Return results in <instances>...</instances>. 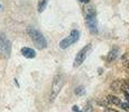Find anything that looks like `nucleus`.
<instances>
[{
	"instance_id": "ddd939ff",
	"label": "nucleus",
	"mask_w": 129,
	"mask_h": 112,
	"mask_svg": "<svg viewBox=\"0 0 129 112\" xmlns=\"http://www.w3.org/2000/svg\"><path fill=\"white\" fill-rule=\"evenodd\" d=\"M121 108L123 109V110H129V103L128 102H123V103H120Z\"/></svg>"
},
{
	"instance_id": "dca6fc26",
	"label": "nucleus",
	"mask_w": 129,
	"mask_h": 112,
	"mask_svg": "<svg viewBox=\"0 0 129 112\" xmlns=\"http://www.w3.org/2000/svg\"><path fill=\"white\" fill-rule=\"evenodd\" d=\"M80 1H82V2H89V0H80Z\"/></svg>"
},
{
	"instance_id": "4468645a",
	"label": "nucleus",
	"mask_w": 129,
	"mask_h": 112,
	"mask_svg": "<svg viewBox=\"0 0 129 112\" xmlns=\"http://www.w3.org/2000/svg\"><path fill=\"white\" fill-rule=\"evenodd\" d=\"M122 91H123V94H125V98L127 99V101L129 103V91L128 90H122Z\"/></svg>"
},
{
	"instance_id": "2eb2a0df",
	"label": "nucleus",
	"mask_w": 129,
	"mask_h": 112,
	"mask_svg": "<svg viewBox=\"0 0 129 112\" xmlns=\"http://www.w3.org/2000/svg\"><path fill=\"white\" fill-rule=\"evenodd\" d=\"M72 110H73L74 112H79V106L78 105H74L73 108H72Z\"/></svg>"
},
{
	"instance_id": "0eeeda50",
	"label": "nucleus",
	"mask_w": 129,
	"mask_h": 112,
	"mask_svg": "<svg viewBox=\"0 0 129 112\" xmlns=\"http://www.w3.org/2000/svg\"><path fill=\"white\" fill-rule=\"evenodd\" d=\"M20 52L23 54V56L26 57V58H34L36 56V52L33 48H29V47H23Z\"/></svg>"
},
{
	"instance_id": "f257e3e1",
	"label": "nucleus",
	"mask_w": 129,
	"mask_h": 112,
	"mask_svg": "<svg viewBox=\"0 0 129 112\" xmlns=\"http://www.w3.org/2000/svg\"><path fill=\"white\" fill-rule=\"evenodd\" d=\"M27 33L30 36L31 41H33L34 45L37 47L38 49H44L47 47V41L44 37V35L38 30V29L34 28V27H29L27 29Z\"/></svg>"
},
{
	"instance_id": "9b49d317",
	"label": "nucleus",
	"mask_w": 129,
	"mask_h": 112,
	"mask_svg": "<svg viewBox=\"0 0 129 112\" xmlns=\"http://www.w3.org/2000/svg\"><path fill=\"white\" fill-rule=\"evenodd\" d=\"M47 2H48V0H41L38 4V12H43L45 10L46 6H47Z\"/></svg>"
},
{
	"instance_id": "f3484780",
	"label": "nucleus",
	"mask_w": 129,
	"mask_h": 112,
	"mask_svg": "<svg viewBox=\"0 0 129 112\" xmlns=\"http://www.w3.org/2000/svg\"><path fill=\"white\" fill-rule=\"evenodd\" d=\"M128 67H129V62H128Z\"/></svg>"
},
{
	"instance_id": "f8f14e48",
	"label": "nucleus",
	"mask_w": 129,
	"mask_h": 112,
	"mask_svg": "<svg viewBox=\"0 0 129 112\" xmlns=\"http://www.w3.org/2000/svg\"><path fill=\"white\" fill-rule=\"evenodd\" d=\"M84 86L83 85H80V86H78V88L75 89V94L76 95H83L84 94Z\"/></svg>"
},
{
	"instance_id": "7ed1b4c3",
	"label": "nucleus",
	"mask_w": 129,
	"mask_h": 112,
	"mask_svg": "<svg viewBox=\"0 0 129 112\" xmlns=\"http://www.w3.org/2000/svg\"><path fill=\"white\" fill-rule=\"evenodd\" d=\"M86 25H88L89 30L92 34L98 33V24H96V18H95V10L92 7H88L86 8Z\"/></svg>"
},
{
	"instance_id": "1a4fd4ad",
	"label": "nucleus",
	"mask_w": 129,
	"mask_h": 112,
	"mask_svg": "<svg viewBox=\"0 0 129 112\" xmlns=\"http://www.w3.org/2000/svg\"><path fill=\"white\" fill-rule=\"evenodd\" d=\"M111 89L115 90V91H121L123 89V83L120 81V80H116L111 83Z\"/></svg>"
},
{
	"instance_id": "f03ea898",
	"label": "nucleus",
	"mask_w": 129,
	"mask_h": 112,
	"mask_svg": "<svg viewBox=\"0 0 129 112\" xmlns=\"http://www.w3.org/2000/svg\"><path fill=\"white\" fill-rule=\"evenodd\" d=\"M64 85V76L63 75H55L53 80V84H52L51 89V95H49V101L53 102L57 98L59 91L62 90Z\"/></svg>"
},
{
	"instance_id": "20e7f679",
	"label": "nucleus",
	"mask_w": 129,
	"mask_h": 112,
	"mask_svg": "<svg viewBox=\"0 0 129 112\" xmlns=\"http://www.w3.org/2000/svg\"><path fill=\"white\" fill-rule=\"evenodd\" d=\"M79 39H80V31H79L78 29H73L68 37H65L64 39H62V41L59 42V48L66 49L68 47H70L71 45L75 44Z\"/></svg>"
},
{
	"instance_id": "9d476101",
	"label": "nucleus",
	"mask_w": 129,
	"mask_h": 112,
	"mask_svg": "<svg viewBox=\"0 0 129 112\" xmlns=\"http://www.w3.org/2000/svg\"><path fill=\"white\" fill-rule=\"evenodd\" d=\"M108 102L115 104V105H118V104H120V99L116 95H108Z\"/></svg>"
},
{
	"instance_id": "39448f33",
	"label": "nucleus",
	"mask_w": 129,
	"mask_h": 112,
	"mask_svg": "<svg viewBox=\"0 0 129 112\" xmlns=\"http://www.w3.org/2000/svg\"><path fill=\"white\" fill-rule=\"evenodd\" d=\"M0 54L8 58L11 54V42L4 33H0Z\"/></svg>"
},
{
	"instance_id": "423d86ee",
	"label": "nucleus",
	"mask_w": 129,
	"mask_h": 112,
	"mask_svg": "<svg viewBox=\"0 0 129 112\" xmlns=\"http://www.w3.org/2000/svg\"><path fill=\"white\" fill-rule=\"evenodd\" d=\"M91 51H92V44H88L86 46H84L82 49H80V51L78 52V54H76L75 58H74L73 66L74 67H79V66H80L81 64L85 61V58L88 57V55L90 54Z\"/></svg>"
},
{
	"instance_id": "6e6552de",
	"label": "nucleus",
	"mask_w": 129,
	"mask_h": 112,
	"mask_svg": "<svg viewBox=\"0 0 129 112\" xmlns=\"http://www.w3.org/2000/svg\"><path fill=\"white\" fill-rule=\"evenodd\" d=\"M118 54H119V48H118L117 46H115L110 52H109L108 57H107V62H108V63H111V62H113L118 57Z\"/></svg>"
}]
</instances>
